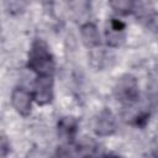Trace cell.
Returning a JSON list of instances; mask_svg holds the SVG:
<instances>
[{"mask_svg":"<svg viewBox=\"0 0 158 158\" xmlns=\"http://www.w3.org/2000/svg\"><path fill=\"white\" fill-rule=\"evenodd\" d=\"M33 100L40 106H46L52 102L54 98V80L53 75L37 77L33 85Z\"/></svg>","mask_w":158,"mask_h":158,"instance_id":"3","label":"cell"},{"mask_svg":"<svg viewBox=\"0 0 158 158\" xmlns=\"http://www.w3.org/2000/svg\"><path fill=\"white\" fill-rule=\"evenodd\" d=\"M80 38H81L83 44L89 49L98 48L101 44L99 28L95 23H93L90 21L85 22L80 26Z\"/></svg>","mask_w":158,"mask_h":158,"instance_id":"7","label":"cell"},{"mask_svg":"<svg viewBox=\"0 0 158 158\" xmlns=\"http://www.w3.org/2000/svg\"><path fill=\"white\" fill-rule=\"evenodd\" d=\"M0 31H1V25H0Z\"/></svg>","mask_w":158,"mask_h":158,"instance_id":"14","label":"cell"},{"mask_svg":"<svg viewBox=\"0 0 158 158\" xmlns=\"http://www.w3.org/2000/svg\"><path fill=\"white\" fill-rule=\"evenodd\" d=\"M10 152V144L7 139L0 135V158H5Z\"/></svg>","mask_w":158,"mask_h":158,"instance_id":"10","label":"cell"},{"mask_svg":"<svg viewBox=\"0 0 158 158\" xmlns=\"http://www.w3.org/2000/svg\"><path fill=\"white\" fill-rule=\"evenodd\" d=\"M114 96L122 105L131 106L139 100V84L135 75L130 73L117 78L114 85Z\"/></svg>","mask_w":158,"mask_h":158,"instance_id":"2","label":"cell"},{"mask_svg":"<svg viewBox=\"0 0 158 158\" xmlns=\"http://www.w3.org/2000/svg\"><path fill=\"white\" fill-rule=\"evenodd\" d=\"M27 68L32 70L37 77L53 75L56 62L46 41L41 38L33 40L27 54Z\"/></svg>","mask_w":158,"mask_h":158,"instance_id":"1","label":"cell"},{"mask_svg":"<svg viewBox=\"0 0 158 158\" xmlns=\"http://www.w3.org/2000/svg\"><path fill=\"white\" fill-rule=\"evenodd\" d=\"M32 100H33L32 94L22 86L15 88L11 93V105L15 109V111L23 117L31 114Z\"/></svg>","mask_w":158,"mask_h":158,"instance_id":"5","label":"cell"},{"mask_svg":"<svg viewBox=\"0 0 158 158\" xmlns=\"http://www.w3.org/2000/svg\"><path fill=\"white\" fill-rule=\"evenodd\" d=\"M25 158H47V157L44 156V153L42 151H40L38 148L35 147V148H31L27 152V154H26Z\"/></svg>","mask_w":158,"mask_h":158,"instance_id":"12","label":"cell"},{"mask_svg":"<svg viewBox=\"0 0 158 158\" xmlns=\"http://www.w3.org/2000/svg\"><path fill=\"white\" fill-rule=\"evenodd\" d=\"M109 5L112 7V10L118 15H130L133 14L136 2L131 0H112L109 2Z\"/></svg>","mask_w":158,"mask_h":158,"instance_id":"8","label":"cell"},{"mask_svg":"<svg viewBox=\"0 0 158 158\" xmlns=\"http://www.w3.org/2000/svg\"><path fill=\"white\" fill-rule=\"evenodd\" d=\"M53 158H74L72 151L68 148V146H60L57 148Z\"/></svg>","mask_w":158,"mask_h":158,"instance_id":"9","label":"cell"},{"mask_svg":"<svg viewBox=\"0 0 158 158\" xmlns=\"http://www.w3.org/2000/svg\"><path fill=\"white\" fill-rule=\"evenodd\" d=\"M116 128H117L116 117L111 110L105 107L95 116L93 122V131L96 136L99 137L111 136L116 132Z\"/></svg>","mask_w":158,"mask_h":158,"instance_id":"4","label":"cell"},{"mask_svg":"<svg viewBox=\"0 0 158 158\" xmlns=\"http://www.w3.org/2000/svg\"><path fill=\"white\" fill-rule=\"evenodd\" d=\"M149 120V112H141L135 118V125L138 127H144Z\"/></svg>","mask_w":158,"mask_h":158,"instance_id":"11","label":"cell"},{"mask_svg":"<svg viewBox=\"0 0 158 158\" xmlns=\"http://www.w3.org/2000/svg\"><path fill=\"white\" fill-rule=\"evenodd\" d=\"M102 158H123V157H121L118 154H115V153H109V154H105Z\"/></svg>","mask_w":158,"mask_h":158,"instance_id":"13","label":"cell"},{"mask_svg":"<svg viewBox=\"0 0 158 158\" xmlns=\"http://www.w3.org/2000/svg\"><path fill=\"white\" fill-rule=\"evenodd\" d=\"M78 131H79V121L74 116H63L57 122L58 137L65 144L74 143Z\"/></svg>","mask_w":158,"mask_h":158,"instance_id":"6","label":"cell"}]
</instances>
